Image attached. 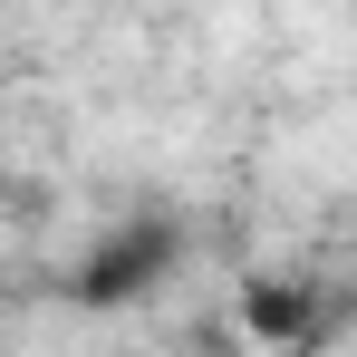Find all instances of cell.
<instances>
[{"label": "cell", "instance_id": "cell-2", "mask_svg": "<svg viewBox=\"0 0 357 357\" xmlns=\"http://www.w3.org/2000/svg\"><path fill=\"white\" fill-rule=\"evenodd\" d=\"M241 319H251V328H261V338H271V348H280V338H309V328H319V299L299 290V280H261V290H251V309H241Z\"/></svg>", "mask_w": 357, "mask_h": 357}, {"label": "cell", "instance_id": "cell-1", "mask_svg": "<svg viewBox=\"0 0 357 357\" xmlns=\"http://www.w3.org/2000/svg\"><path fill=\"white\" fill-rule=\"evenodd\" d=\"M174 261H183V232L174 222H107L97 232V251L68 271V299L77 309H126V299H155L165 280H174Z\"/></svg>", "mask_w": 357, "mask_h": 357}]
</instances>
